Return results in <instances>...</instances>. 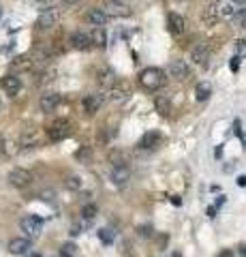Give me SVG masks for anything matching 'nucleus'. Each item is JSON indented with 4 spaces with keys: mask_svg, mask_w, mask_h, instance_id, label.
Listing matches in <instances>:
<instances>
[{
    "mask_svg": "<svg viewBox=\"0 0 246 257\" xmlns=\"http://www.w3.org/2000/svg\"><path fill=\"white\" fill-rule=\"evenodd\" d=\"M139 84H141L144 90L154 92V90H158V88H163L165 73H163L161 69H156V67H148V69H144L139 73Z\"/></svg>",
    "mask_w": 246,
    "mask_h": 257,
    "instance_id": "f257e3e1",
    "label": "nucleus"
},
{
    "mask_svg": "<svg viewBox=\"0 0 246 257\" xmlns=\"http://www.w3.org/2000/svg\"><path fill=\"white\" fill-rule=\"evenodd\" d=\"M71 131H73V126H71L69 120H56V122H52L47 126V138L52 142H62L69 138Z\"/></svg>",
    "mask_w": 246,
    "mask_h": 257,
    "instance_id": "f03ea898",
    "label": "nucleus"
},
{
    "mask_svg": "<svg viewBox=\"0 0 246 257\" xmlns=\"http://www.w3.org/2000/svg\"><path fill=\"white\" fill-rule=\"evenodd\" d=\"M20 227L24 234H26V238H39L43 231V219H39L35 214H28L20 221Z\"/></svg>",
    "mask_w": 246,
    "mask_h": 257,
    "instance_id": "7ed1b4c3",
    "label": "nucleus"
},
{
    "mask_svg": "<svg viewBox=\"0 0 246 257\" xmlns=\"http://www.w3.org/2000/svg\"><path fill=\"white\" fill-rule=\"evenodd\" d=\"M9 184L15 189H26L33 184V172L24 170V167H15L9 172Z\"/></svg>",
    "mask_w": 246,
    "mask_h": 257,
    "instance_id": "20e7f679",
    "label": "nucleus"
},
{
    "mask_svg": "<svg viewBox=\"0 0 246 257\" xmlns=\"http://www.w3.org/2000/svg\"><path fill=\"white\" fill-rule=\"evenodd\" d=\"M107 94H109V99L112 101L120 103V101H124V99H129L131 96V84L124 82V79H116V82L107 88Z\"/></svg>",
    "mask_w": 246,
    "mask_h": 257,
    "instance_id": "39448f33",
    "label": "nucleus"
},
{
    "mask_svg": "<svg viewBox=\"0 0 246 257\" xmlns=\"http://www.w3.org/2000/svg\"><path fill=\"white\" fill-rule=\"evenodd\" d=\"M58 20H60V11L54 9V7H50V9L41 11V15L37 18V28H39V30H47V28L56 26Z\"/></svg>",
    "mask_w": 246,
    "mask_h": 257,
    "instance_id": "423d86ee",
    "label": "nucleus"
},
{
    "mask_svg": "<svg viewBox=\"0 0 246 257\" xmlns=\"http://www.w3.org/2000/svg\"><path fill=\"white\" fill-rule=\"evenodd\" d=\"M167 28L173 37H182L186 30V20L182 18L180 13H169L167 15Z\"/></svg>",
    "mask_w": 246,
    "mask_h": 257,
    "instance_id": "0eeeda50",
    "label": "nucleus"
},
{
    "mask_svg": "<svg viewBox=\"0 0 246 257\" xmlns=\"http://www.w3.org/2000/svg\"><path fill=\"white\" fill-rule=\"evenodd\" d=\"M0 88H3L9 96H15L22 90V79L15 73H9V75H5L3 79H0Z\"/></svg>",
    "mask_w": 246,
    "mask_h": 257,
    "instance_id": "6e6552de",
    "label": "nucleus"
},
{
    "mask_svg": "<svg viewBox=\"0 0 246 257\" xmlns=\"http://www.w3.org/2000/svg\"><path fill=\"white\" fill-rule=\"evenodd\" d=\"M190 60H193L195 64H199V67H205V64H208V60H210V50H208V45H203V43L195 45L193 50H190Z\"/></svg>",
    "mask_w": 246,
    "mask_h": 257,
    "instance_id": "1a4fd4ad",
    "label": "nucleus"
},
{
    "mask_svg": "<svg viewBox=\"0 0 246 257\" xmlns=\"http://www.w3.org/2000/svg\"><path fill=\"white\" fill-rule=\"evenodd\" d=\"M69 43L73 50H79V52H86V50H90L92 43H90V37L86 35V32H73L69 39Z\"/></svg>",
    "mask_w": 246,
    "mask_h": 257,
    "instance_id": "9d476101",
    "label": "nucleus"
},
{
    "mask_svg": "<svg viewBox=\"0 0 246 257\" xmlns=\"http://www.w3.org/2000/svg\"><path fill=\"white\" fill-rule=\"evenodd\" d=\"M30 246H33L30 238H11L9 240V253L11 255H24V253H28Z\"/></svg>",
    "mask_w": 246,
    "mask_h": 257,
    "instance_id": "9b49d317",
    "label": "nucleus"
},
{
    "mask_svg": "<svg viewBox=\"0 0 246 257\" xmlns=\"http://www.w3.org/2000/svg\"><path fill=\"white\" fill-rule=\"evenodd\" d=\"M167 71H169V75L176 77V79H186L190 75V69H188L186 60H173V62H169Z\"/></svg>",
    "mask_w": 246,
    "mask_h": 257,
    "instance_id": "f8f14e48",
    "label": "nucleus"
},
{
    "mask_svg": "<svg viewBox=\"0 0 246 257\" xmlns=\"http://www.w3.org/2000/svg\"><path fill=\"white\" fill-rule=\"evenodd\" d=\"M82 105H84V111H86V114L92 116V114H97V111L101 109V105H103V96H101V94H88V96H84Z\"/></svg>",
    "mask_w": 246,
    "mask_h": 257,
    "instance_id": "ddd939ff",
    "label": "nucleus"
},
{
    "mask_svg": "<svg viewBox=\"0 0 246 257\" xmlns=\"http://www.w3.org/2000/svg\"><path fill=\"white\" fill-rule=\"evenodd\" d=\"M60 105V94L58 92H45L41 99H39V107L43 111H54Z\"/></svg>",
    "mask_w": 246,
    "mask_h": 257,
    "instance_id": "4468645a",
    "label": "nucleus"
},
{
    "mask_svg": "<svg viewBox=\"0 0 246 257\" xmlns=\"http://www.w3.org/2000/svg\"><path fill=\"white\" fill-rule=\"evenodd\" d=\"M39 144H41V135H39V131H26V133H22V138H20V146L24 150H30V148H37Z\"/></svg>",
    "mask_w": 246,
    "mask_h": 257,
    "instance_id": "2eb2a0df",
    "label": "nucleus"
},
{
    "mask_svg": "<svg viewBox=\"0 0 246 257\" xmlns=\"http://www.w3.org/2000/svg\"><path fill=\"white\" fill-rule=\"evenodd\" d=\"M109 178H112V182H114V184H118V187H122V184H126V180L131 178V170H129V165L112 167V174H109Z\"/></svg>",
    "mask_w": 246,
    "mask_h": 257,
    "instance_id": "dca6fc26",
    "label": "nucleus"
},
{
    "mask_svg": "<svg viewBox=\"0 0 246 257\" xmlns=\"http://www.w3.org/2000/svg\"><path fill=\"white\" fill-rule=\"evenodd\" d=\"M86 20H88L90 26H94V28H103L109 18H107V13L103 11V9H90L88 15H86Z\"/></svg>",
    "mask_w": 246,
    "mask_h": 257,
    "instance_id": "f3484780",
    "label": "nucleus"
},
{
    "mask_svg": "<svg viewBox=\"0 0 246 257\" xmlns=\"http://www.w3.org/2000/svg\"><path fill=\"white\" fill-rule=\"evenodd\" d=\"M214 11H216L218 20H220V18H233V13L237 9H235V5L231 3V0H218V3L214 5Z\"/></svg>",
    "mask_w": 246,
    "mask_h": 257,
    "instance_id": "a211bd4d",
    "label": "nucleus"
},
{
    "mask_svg": "<svg viewBox=\"0 0 246 257\" xmlns=\"http://www.w3.org/2000/svg\"><path fill=\"white\" fill-rule=\"evenodd\" d=\"M88 37H90L92 47H99V50H105L107 47V35H105V30L103 28H94Z\"/></svg>",
    "mask_w": 246,
    "mask_h": 257,
    "instance_id": "6ab92c4d",
    "label": "nucleus"
},
{
    "mask_svg": "<svg viewBox=\"0 0 246 257\" xmlns=\"http://www.w3.org/2000/svg\"><path fill=\"white\" fill-rule=\"evenodd\" d=\"M11 67L15 71H30V69H35V60H33V56L24 54V56H18V58L13 60Z\"/></svg>",
    "mask_w": 246,
    "mask_h": 257,
    "instance_id": "aec40b11",
    "label": "nucleus"
},
{
    "mask_svg": "<svg viewBox=\"0 0 246 257\" xmlns=\"http://www.w3.org/2000/svg\"><path fill=\"white\" fill-rule=\"evenodd\" d=\"M103 11L107 13V18H109V15H114V18H126V15L131 13L129 9H126V7L118 5L116 0H114V3H107V5H105V9H103Z\"/></svg>",
    "mask_w": 246,
    "mask_h": 257,
    "instance_id": "412c9836",
    "label": "nucleus"
},
{
    "mask_svg": "<svg viewBox=\"0 0 246 257\" xmlns=\"http://www.w3.org/2000/svg\"><path fill=\"white\" fill-rule=\"evenodd\" d=\"M139 146L141 148H156V146H161V133H156V131L146 133L144 138H141Z\"/></svg>",
    "mask_w": 246,
    "mask_h": 257,
    "instance_id": "4be33fe9",
    "label": "nucleus"
},
{
    "mask_svg": "<svg viewBox=\"0 0 246 257\" xmlns=\"http://www.w3.org/2000/svg\"><path fill=\"white\" fill-rule=\"evenodd\" d=\"M212 96V86L208 82H199L195 86V99L197 101H208Z\"/></svg>",
    "mask_w": 246,
    "mask_h": 257,
    "instance_id": "5701e85b",
    "label": "nucleus"
},
{
    "mask_svg": "<svg viewBox=\"0 0 246 257\" xmlns=\"http://www.w3.org/2000/svg\"><path fill=\"white\" fill-rule=\"evenodd\" d=\"M75 159L79 161V163H90V159H92V148H90V146H79V150L75 152Z\"/></svg>",
    "mask_w": 246,
    "mask_h": 257,
    "instance_id": "b1692460",
    "label": "nucleus"
},
{
    "mask_svg": "<svg viewBox=\"0 0 246 257\" xmlns=\"http://www.w3.org/2000/svg\"><path fill=\"white\" fill-rule=\"evenodd\" d=\"M116 75H114V71H109V69H105V71H101V77H99V82L103 84V88H105V90H107V88L109 86H112L114 82H116Z\"/></svg>",
    "mask_w": 246,
    "mask_h": 257,
    "instance_id": "393cba45",
    "label": "nucleus"
},
{
    "mask_svg": "<svg viewBox=\"0 0 246 257\" xmlns=\"http://www.w3.org/2000/svg\"><path fill=\"white\" fill-rule=\"evenodd\" d=\"M156 111L161 116H169V111H171L169 99H163V96H158V99H156Z\"/></svg>",
    "mask_w": 246,
    "mask_h": 257,
    "instance_id": "a878e982",
    "label": "nucleus"
},
{
    "mask_svg": "<svg viewBox=\"0 0 246 257\" xmlns=\"http://www.w3.org/2000/svg\"><path fill=\"white\" fill-rule=\"evenodd\" d=\"M75 255H77V246L73 242H65V244L60 246L58 257H75Z\"/></svg>",
    "mask_w": 246,
    "mask_h": 257,
    "instance_id": "bb28decb",
    "label": "nucleus"
},
{
    "mask_svg": "<svg viewBox=\"0 0 246 257\" xmlns=\"http://www.w3.org/2000/svg\"><path fill=\"white\" fill-rule=\"evenodd\" d=\"M99 214V208H97V204H86L84 208H82V216L86 221H90V219H94V216Z\"/></svg>",
    "mask_w": 246,
    "mask_h": 257,
    "instance_id": "cd10ccee",
    "label": "nucleus"
},
{
    "mask_svg": "<svg viewBox=\"0 0 246 257\" xmlns=\"http://www.w3.org/2000/svg\"><path fill=\"white\" fill-rule=\"evenodd\" d=\"M82 184H84V180L79 178V176H69L67 182H65V187L69 191H79V189H82Z\"/></svg>",
    "mask_w": 246,
    "mask_h": 257,
    "instance_id": "c85d7f7f",
    "label": "nucleus"
},
{
    "mask_svg": "<svg viewBox=\"0 0 246 257\" xmlns=\"http://www.w3.org/2000/svg\"><path fill=\"white\" fill-rule=\"evenodd\" d=\"M109 161H112V165L114 167H120V165H126V157L122 155V152H118V150H114L112 155H109Z\"/></svg>",
    "mask_w": 246,
    "mask_h": 257,
    "instance_id": "c756f323",
    "label": "nucleus"
},
{
    "mask_svg": "<svg viewBox=\"0 0 246 257\" xmlns=\"http://www.w3.org/2000/svg\"><path fill=\"white\" fill-rule=\"evenodd\" d=\"M99 238L103 240L105 244H109V242H114V238H116V231H112V229H107V227H103L101 231H99Z\"/></svg>",
    "mask_w": 246,
    "mask_h": 257,
    "instance_id": "7c9ffc66",
    "label": "nucleus"
},
{
    "mask_svg": "<svg viewBox=\"0 0 246 257\" xmlns=\"http://www.w3.org/2000/svg\"><path fill=\"white\" fill-rule=\"evenodd\" d=\"M235 45V56L237 58H246V39H237Z\"/></svg>",
    "mask_w": 246,
    "mask_h": 257,
    "instance_id": "2f4dec72",
    "label": "nucleus"
},
{
    "mask_svg": "<svg viewBox=\"0 0 246 257\" xmlns=\"http://www.w3.org/2000/svg\"><path fill=\"white\" fill-rule=\"evenodd\" d=\"M69 234L71 236H82L84 234V223H73L71 229H69Z\"/></svg>",
    "mask_w": 246,
    "mask_h": 257,
    "instance_id": "473e14b6",
    "label": "nucleus"
},
{
    "mask_svg": "<svg viewBox=\"0 0 246 257\" xmlns=\"http://www.w3.org/2000/svg\"><path fill=\"white\" fill-rule=\"evenodd\" d=\"M139 236L141 238H150V236H152V225H141V227H139Z\"/></svg>",
    "mask_w": 246,
    "mask_h": 257,
    "instance_id": "72a5a7b5",
    "label": "nucleus"
},
{
    "mask_svg": "<svg viewBox=\"0 0 246 257\" xmlns=\"http://www.w3.org/2000/svg\"><path fill=\"white\" fill-rule=\"evenodd\" d=\"M229 67H231V71H237V67H240V62H237V56H235V58H231Z\"/></svg>",
    "mask_w": 246,
    "mask_h": 257,
    "instance_id": "f704fd0d",
    "label": "nucleus"
},
{
    "mask_svg": "<svg viewBox=\"0 0 246 257\" xmlns=\"http://www.w3.org/2000/svg\"><path fill=\"white\" fill-rule=\"evenodd\" d=\"M22 257H43L41 253H37V251H28V253H24Z\"/></svg>",
    "mask_w": 246,
    "mask_h": 257,
    "instance_id": "c9c22d12",
    "label": "nucleus"
},
{
    "mask_svg": "<svg viewBox=\"0 0 246 257\" xmlns=\"http://www.w3.org/2000/svg\"><path fill=\"white\" fill-rule=\"evenodd\" d=\"M5 150H7V142H5V138H3V135H0V155H3Z\"/></svg>",
    "mask_w": 246,
    "mask_h": 257,
    "instance_id": "e433bc0d",
    "label": "nucleus"
},
{
    "mask_svg": "<svg viewBox=\"0 0 246 257\" xmlns=\"http://www.w3.org/2000/svg\"><path fill=\"white\" fill-rule=\"evenodd\" d=\"M237 182H240V187H246V176H240V178H237Z\"/></svg>",
    "mask_w": 246,
    "mask_h": 257,
    "instance_id": "4c0bfd02",
    "label": "nucleus"
},
{
    "mask_svg": "<svg viewBox=\"0 0 246 257\" xmlns=\"http://www.w3.org/2000/svg\"><path fill=\"white\" fill-rule=\"evenodd\" d=\"M65 3H67V5H79L82 0H65Z\"/></svg>",
    "mask_w": 246,
    "mask_h": 257,
    "instance_id": "58836bf2",
    "label": "nucleus"
},
{
    "mask_svg": "<svg viewBox=\"0 0 246 257\" xmlns=\"http://www.w3.org/2000/svg\"><path fill=\"white\" fill-rule=\"evenodd\" d=\"M231 3H233V5H244L246 0H231Z\"/></svg>",
    "mask_w": 246,
    "mask_h": 257,
    "instance_id": "ea45409f",
    "label": "nucleus"
},
{
    "mask_svg": "<svg viewBox=\"0 0 246 257\" xmlns=\"http://www.w3.org/2000/svg\"><path fill=\"white\" fill-rule=\"evenodd\" d=\"M242 248V257H246V246H240Z\"/></svg>",
    "mask_w": 246,
    "mask_h": 257,
    "instance_id": "a19ab883",
    "label": "nucleus"
},
{
    "mask_svg": "<svg viewBox=\"0 0 246 257\" xmlns=\"http://www.w3.org/2000/svg\"><path fill=\"white\" fill-rule=\"evenodd\" d=\"M171 257H182V253H180V251H176V253H173Z\"/></svg>",
    "mask_w": 246,
    "mask_h": 257,
    "instance_id": "79ce46f5",
    "label": "nucleus"
},
{
    "mask_svg": "<svg viewBox=\"0 0 246 257\" xmlns=\"http://www.w3.org/2000/svg\"><path fill=\"white\" fill-rule=\"evenodd\" d=\"M116 3H126V0H116Z\"/></svg>",
    "mask_w": 246,
    "mask_h": 257,
    "instance_id": "37998d69",
    "label": "nucleus"
},
{
    "mask_svg": "<svg viewBox=\"0 0 246 257\" xmlns=\"http://www.w3.org/2000/svg\"><path fill=\"white\" fill-rule=\"evenodd\" d=\"M0 15H3V9H0Z\"/></svg>",
    "mask_w": 246,
    "mask_h": 257,
    "instance_id": "c03bdc74",
    "label": "nucleus"
}]
</instances>
